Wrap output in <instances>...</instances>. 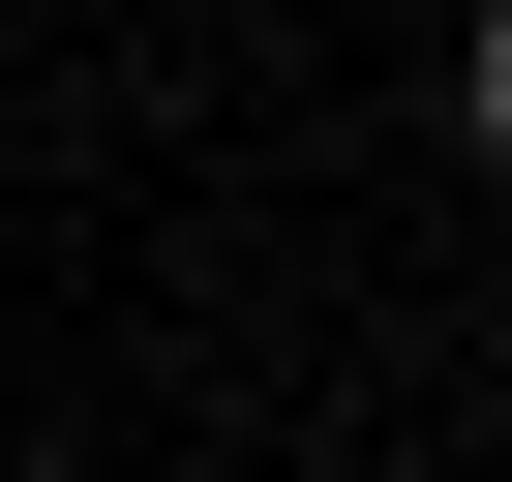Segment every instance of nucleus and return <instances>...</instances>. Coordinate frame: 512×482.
Masks as SVG:
<instances>
[{
  "mask_svg": "<svg viewBox=\"0 0 512 482\" xmlns=\"http://www.w3.org/2000/svg\"><path fill=\"white\" fill-rule=\"evenodd\" d=\"M452 151H482V181H512V0H482V61H452Z\"/></svg>",
  "mask_w": 512,
  "mask_h": 482,
  "instance_id": "f257e3e1",
  "label": "nucleus"
}]
</instances>
